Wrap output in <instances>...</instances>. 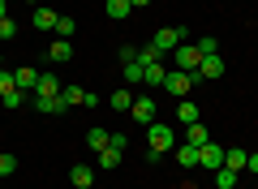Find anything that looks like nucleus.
I'll use <instances>...</instances> for the list:
<instances>
[{
  "label": "nucleus",
  "instance_id": "1",
  "mask_svg": "<svg viewBox=\"0 0 258 189\" xmlns=\"http://www.w3.org/2000/svg\"><path fill=\"white\" fill-rule=\"evenodd\" d=\"M172 146H176V134L164 125V120H151V125H147V159L159 163L168 151H172Z\"/></svg>",
  "mask_w": 258,
  "mask_h": 189
},
{
  "label": "nucleus",
  "instance_id": "2",
  "mask_svg": "<svg viewBox=\"0 0 258 189\" xmlns=\"http://www.w3.org/2000/svg\"><path fill=\"white\" fill-rule=\"evenodd\" d=\"M181 43H185V26H159L155 39H151V47H155V52H164V56H172Z\"/></svg>",
  "mask_w": 258,
  "mask_h": 189
},
{
  "label": "nucleus",
  "instance_id": "3",
  "mask_svg": "<svg viewBox=\"0 0 258 189\" xmlns=\"http://www.w3.org/2000/svg\"><path fill=\"white\" fill-rule=\"evenodd\" d=\"M198 65H203V52H198L194 43H181V47L172 52V69H181V73H194V78H198Z\"/></svg>",
  "mask_w": 258,
  "mask_h": 189
},
{
  "label": "nucleus",
  "instance_id": "4",
  "mask_svg": "<svg viewBox=\"0 0 258 189\" xmlns=\"http://www.w3.org/2000/svg\"><path fill=\"white\" fill-rule=\"evenodd\" d=\"M194 82H198V78H194V73L168 69V78H164V90H168V95H181V99H185V95H189V90H194Z\"/></svg>",
  "mask_w": 258,
  "mask_h": 189
},
{
  "label": "nucleus",
  "instance_id": "5",
  "mask_svg": "<svg viewBox=\"0 0 258 189\" xmlns=\"http://www.w3.org/2000/svg\"><path fill=\"white\" fill-rule=\"evenodd\" d=\"M129 116L138 120V125H151V120H155V99H151V95H134V108H129Z\"/></svg>",
  "mask_w": 258,
  "mask_h": 189
},
{
  "label": "nucleus",
  "instance_id": "6",
  "mask_svg": "<svg viewBox=\"0 0 258 189\" xmlns=\"http://www.w3.org/2000/svg\"><path fill=\"white\" fill-rule=\"evenodd\" d=\"M198 168H211V172H220V168H224V146H215V142L198 146Z\"/></svg>",
  "mask_w": 258,
  "mask_h": 189
},
{
  "label": "nucleus",
  "instance_id": "7",
  "mask_svg": "<svg viewBox=\"0 0 258 189\" xmlns=\"http://www.w3.org/2000/svg\"><path fill=\"white\" fill-rule=\"evenodd\" d=\"M13 82H18V90H35L39 86V69H30V65H18V69H13Z\"/></svg>",
  "mask_w": 258,
  "mask_h": 189
},
{
  "label": "nucleus",
  "instance_id": "8",
  "mask_svg": "<svg viewBox=\"0 0 258 189\" xmlns=\"http://www.w3.org/2000/svg\"><path fill=\"white\" fill-rule=\"evenodd\" d=\"M198 78H207V82L224 78V60H220V52H215V56H203V65H198Z\"/></svg>",
  "mask_w": 258,
  "mask_h": 189
},
{
  "label": "nucleus",
  "instance_id": "9",
  "mask_svg": "<svg viewBox=\"0 0 258 189\" xmlns=\"http://www.w3.org/2000/svg\"><path fill=\"white\" fill-rule=\"evenodd\" d=\"M35 112L56 116V112H64V99H60V95H35Z\"/></svg>",
  "mask_w": 258,
  "mask_h": 189
},
{
  "label": "nucleus",
  "instance_id": "10",
  "mask_svg": "<svg viewBox=\"0 0 258 189\" xmlns=\"http://www.w3.org/2000/svg\"><path fill=\"white\" fill-rule=\"evenodd\" d=\"M245 159H249V155L241 151V146H224V168H232V172H245Z\"/></svg>",
  "mask_w": 258,
  "mask_h": 189
},
{
  "label": "nucleus",
  "instance_id": "11",
  "mask_svg": "<svg viewBox=\"0 0 258 189\" xmlns=\"http://www.w3.org/2000/svg\"><path fill=\"white\" fill-rule=\"evenodd\" d=\"M86 95H91V90H82V86H64V90H60L64 108H86Z\"/></svg>",
  "mask_w": 258,
  "mask_h": 189
},
{
  "label": "nucleus",
  "instance_id": "12",
  "mask_svg": "<svg viewBox=\"0 0 258 189\" xmlns=\"http://www.w3.org/2000/svg\"><path fill=\"white\" fill-rule=\"evenodd\" d=\"M185 142H189V146H207V142H211V134L203 129V120H194V125H185Z\"/></svg>",
  "mask_w": 258,
  "mask_h": 189
},
{
  "label": "nucleus",
  "instance_id": "13",
  "mask_svg": "<svg viewBox=\"0 0 258 189\" xmlns=\"http://www.w3.org/2000/svg\"><path fill=\"white\" fill-rule=\"evenodd\" d=\"M108 142H112V134H108V129H86V146H91L95 155H99V151H108Z\"/></svg>",
  "mask_w": 258,
  "mask_h": 189
},
{
  "label": "nucleus",
  "instance_id": "14",
  "mask_svg": "<svg viewBox=\"0 0 258 189\" xmlns=\"http://www.w3.org/2000/svg\"><path fill=\"white\" fill-rule=\"evenodd\" d=\"M172 151H176V163H181V168H198V146L181 142V146H172Z\"/></svg>",
  "mask_w": 258,
  "mask_h": 189
},
{
  "label": "nucleus",
  "instance_id": "15",
  "mask_svg": "<svg viewBox=\"0 0 258 189\" xmlns=\"http://www.w3.org/2000/svg\"><path fill=\"white\" fill-rule=\"evenodd\" d=\"M164 78H168V65H164V60L142 69V82H147V86H164Z\"/></svg>",
  "mask_w": 258,
  "mask_h": 189
},
{
  "label": "nucleus",
  "instance_id": "16",
  "mask_svg": "<svg viewBox=\"0 0 258 189\" xmlns=\"http://www.w3.org/2000/svg\"><path fill=\"white\" fill-rule=\"evenodd\" d=\"M69 180H74V189H91L95 185V172L86 168V163H78V168L69 172Z\"/></svg>",
  "mask_w": 258,
  "mask_h": 189
},
{
  "label": "nucleus",
  "instance_id": "17",
  "mask_svg": "<svg viewBox=\"0 0 258 189\" xmlns=\"http://www.w3.org/2000/svg\"><path fill=\"white\" fill-rule=\"evenodd\" d=\"M129 9H134V5H129V0H103V13H108L112 22H120V18H129Z\"/></svg>",
  "mask_w": 258,
  "mask_h": 189
},
{
  "label": "nucleus",
  "instance_id": "18",
  "mask_svg": "<svg viewBox=\"0 0 258 189\" xmlns=\"http://www.w3.org/2000/svg\"><path fill=\"white\" fill-rule=\"evenodd\" d=\"M176 120H181V125H194V120H198V103L181 99V103H176Z\"/></svg>",
  "mask_w": 258,
  "mask_h": 189
},
{
  "label": "nucleus",
  "instance_id": "19",
  "mask_svg": "<svg viewBox=\"0 0 258 189\" xmlns=\"http://www.w3.org/2000/svg\"><path fill=\"white\" fill-rule=\"evenodd\" d=\"M56 18H60V13L43 9V5H39V9H35V26H39V30H56Z\"/></svg>",
  "mask_w": 258,
  "mask_h": 189
},
{
  "label": "nucleus",
  "instance_id": "20",
  "mask_svg": "<svg viewBox=\"0 0 258 189\" xmlns=\"http://www.w3.org/2000/svg\"><path fill=\"white\" fill-rule=\"evenodd\" d=\"M35 95H60V82H56L52 73H39V86H35Z\"/></svg>",
  "mask_w": 258,
  "mask_h": 189
},
{
  "label": "nucleus",
  "instance_id": "21",
  "mask_svg": "<svg viewBox=\"0 0 258 189\" xmlns=\"http://www.w3.org/2000/svg\"><path fill=\"white\" fill-rule=\"evenodd\" d=\"M237 176H241V172L220 168V172H215V189H237Z\"/></svg>",
  "mask_w": 258,
  "mask_h": 189
},
{
  "label": "nucleus",
  "instance_id": "22",
  "mask_svg": "<svg viewBox=\"0 0 258 189\" xmlns=\"http://www.w3.org/2000/svg\"><path fill=\"white\" fill-rule=\"evenodd\" d=\"M108 103H112L116 112H129V108H134V95H129V86H125V90H116V95H112Z\"/></svg>",
  "mask_w": 258,
  "mask_h": 189
},
{
  "label": "nucleus",
  "instance_id": "23",
  "mask_svg": "<svg viewBox=\"0 0 258 189\" xmlns=\"http://www.w3.org/2000/svg\"><path fill=\"white\" fill-rule=\"evenodd\" d=\"M120 159H125V151H99V168H120Z\"/></svg>",
  "mask_w": 258,
  "mask_h": 189
},
{
  "label": "nucleus",
  "instance_id": "24",
  "mask_svg": "<svg viewBox=\"0 0 258 189\" xmlns=\"http://www.w3.org/2000/svg\"><path fill=\"white\" fill-rule=\"evenodd\" d=\"M47 56H52V60H69V56H74L69 39H56V43H52V52H47Z\"/></svg>",
  "mask_w": 258,
  "mask_h": 189
},
{
  "label": "nucleus",
  "instance_id": "25",
  "mask_svg": "<svg viewBox=\"0 0 258 189\" xmlns=\"http://www.w3.org/2000/svg\"><path fill=\"white\" fill-rule=\"evenodd\" d=\"M138 60H142V69H147V65H159V60H164V52H155V47H138Z\"/></svg>",
  "mask_w": 258,
  "mask_h": 189
},
{
  "label": "nucleus",
  "instance_id": "26",
  "mask_svg": "<svg viewBox=\"0 0 258 189\" xmlns=\"http://www.w3.org/2000/svg\"><path fill=\"white\" fill-rule=\"evenodd\" d=\"M125 82H129V86H138V82H142V60H125Z\"/></svg>",
  "mask_w": 258,
  "mask_h": 189
},
{
  "label": "nucleus",
  "instance_id": "27",
  "mask_svg": "<svg viewBox=\"0 0 258 189\" xmlns=\"http://www.w3.org/2000/svg\"><path fill=\"white\" fill-rule=\"evenodd\" d=\"M74 30H78V22H74V18H64V13L56 18V35H60V39H69Z\"/></svg>",
  "mask_w": 258,
  "mask_h": 189
},
{
  "label": "nucleus",
  "instance_id": "28",
  "mask_svg": "<svg viewBox=\"0 0 258 189\" xmlns=\"http://www.w3.org/2000/svg\"><path fill=\"white\" fill-rule=\"evenodd\" d=\"M194 47H198L203 56H215V52H220V43H215V35H203V39H198Z\"/></svg>",
  "mask_w": 258,
  "mask_h": 189
},
{
  "label": "nucleus",
  "instance_id": "29",
  "mask_svg": "<svg viewBox=\"0 0 258 189\" xmlns=\"http://www.w3.org/2000/svg\"><path fill=\"white\" fill-rule=\"evenodd\" d=\"M13 90H18L13 73H9V69H0V99H5V95H13Z\"/></svg>",
  "mask_w": 258,
  "mask_h": 189
},
{
  "label": "nucleus",
  "instance_id": "30",
  "mask_svg": "<svg viewBox=\"0 0 258 189\" xmlns=\"http://www.w3.org/2000/svg\"><path fill=\"white\" fill-rule=\"evenodd\" d=\"M18 172V155H0V176H13Z\"/></svg>",
  "mask_w": 258,
  "mask_h": 189
},
{
  "label": "nucleus",
  "instance_id": "31",
  "mask_svg": "<svg viewBox=\"0 0 258 189\" xmlns=\"http://www.w3.org/2000/svg\"><path fill=\"white\" fill-rule=\"evenodd\" d=\"M0 39H18V22H13V18L0 22Z\"/></svg>",
  "mask_w": 258,
  "mask_h": 189
},
{
  "label": "nucleus",
  "instance_id": "32",
  "mask_svg": "<svg viewBox=\"0 0 258 189\" xmlns=\"http://www.w3.org/2000/svg\"><path fill=\"white\" fill-rule=\"evenodd\" d=\"M108 146H112V151H129V138H125V134H112Z\"/></svg>",
  "mask_w": 258,
  "mask_h": 189
},
{
  "label": "nucleus",
  "instance_id": "33",
  "mask_svg": "<svg viewBox=\"0 0 258 189\" xmlns=\"http://www.w3.org/2000/svg\"><path fill=\"white\" fill-rule=\"evenodd\" d=\"M0 103H5V108H22V90H13V95H5Z\"/></svg>",
  "mask_w": 258,
  "mask_h": 189
},
{
  "label": "nucleus",
  "instance_id": "34",
  "mask_svg": "<svg viewBox=\"0 0 258 189\" xmlns=\"http://www.w3.org/2000/svg\"><path fill=\"white\" fill-rule=\"evenodd\" d=\"M245 168H249V172H258V155H249V159H245Z\"/></svg>",
  "mask_w": 258,
  "mask_h": 189
},
{
  "label": "nucleus",
  "instance_id": "35",
  "mask_svg": "<svg viewBox=\"0 0 258 189\" xmlns=\"http://www.w3.org/2000/svg\"><path fill=\"white\" fill-rule=\"evenodd\" d=\"M9 18V0H0V22Z\"/></svg>",
  "mask_w": 258,
  "mask_h": 189
},
{
  "label": "nucleus",
  "instance_id": "36",
  "mask_svg": "<svg viewBox=\"0 0 258 189\" xmlns=\"http://www.w3.org/2000/svg\"><path fill=\"white\" fill-rule=\"evenodd\" d=\"M129 5H134V9H147V5H151V0H129Z\"/></svg>",
  "mask_w": 258,
  "mask_h": 189
},
{
  "label": "nucleus",
  "instance_id": "37",
  "mask_svg": "<svg viewBox=\"0 0 258 189\" xmlns=\"http://www.w3.org/2000/svg\"><path fill=\"white\" fill-rule=\"evenodd\" d=\"M22 5H35V9H39V0H22Z\"/></svg>",
  "mask_w": 258,
  "mask_h": 189
},
{
  "label": "nucleus",
  "instance_id": "38",
  "mask_svg": "<svg viewBox=\"0 0 258 189\" xmlns=\"http://www.w3.org/2000/svg\"><path fill=\"white\" fill-rule=\"evenodd\" d=\"M0 69H5V65H0Z\"/></svg>",
  "mask_w": 258,
  "mask_h": 189
},
{
  "label": "nucleus",
  "instance_id": "39",
  "mask_svg": "<svg viewBox=\"0 0 258 189\" xmlns=\"http://www.w3.org/2000/svg\"><path fill=\"white\" fill-rule=\"evenodd\" d=\"M0 180H5V176H0Z\"/></svg>",
  "mask_w": 258,
  "mask_h": 189
}]
</instances>
